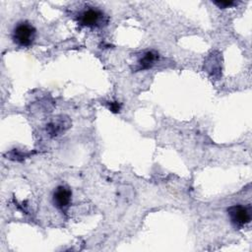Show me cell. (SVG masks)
<instances>
[{"label":"cell","instance_id":"obj_8","mask_svg":"<svg viewBox=\"0 0 252 252\" xmlns=\"http://www.w3.org/2000/svg\"><path fill=\"white\" fill-rule=\"evenodd\" d=\"M120 107H121V105L117 101H111L109 103V109L113 112H118L120 110Z\"/></svg>","mask_w":252,"mask_h":252},{"label":"cell","instance_id":"obj_5","mask_svg":"<svg viewBox=\"0 0 252 252\" xmlns=\"http://www.w3.org/2000/svg\"><path fill=\"white\" fill-rule=\"evenodd\" d=\"M158 59V54L153 50L146 51L138 60V70H146L151 68Z\"/></svg>","mask_w":252,"mask_h":252},{"label":"cell","instance_id":"obj_3","mask_svg":"<svg viewBox=\"0 0 252 252\" xmlns=\"http://www.w3.org/2000/svg\"><path fill=\"white\" fill-rule=\"evenodd\" d=\"M227 215L235 227H242L251 220V207L233 205L227 209Z\"/></svg>","mask_w":252,"mask_h":252},{"label":"cell","instance_id":"obj_2","mask_svg":"<svg viewBox=\"0 0 252 252\" xmlns=\"http://www.w3.org/2000/svg\"><path fill=\"white\" fill-rule=\"evenodd\" d=\"M78 23L83 27L99 28L107 23L106 15L99 9L89 7L78 15Z\"/></svg>","mask_w":252,"mask_h":252},{"label":"cell","instance_id":"obj_6","mask_svg":"<svg viewBox=\"0 0 252 252\" xmlns=\"http://www.w3.org/2000/svg\"><path fill=\"white\" fill-rule=\"evenodd\" d=\"M65 118H57L51 123L47 125V131L51 136H57L60 132L67 129V127H64L65 125Z\"/></svg>","mask_w":252,"mask_h":252},{"label":"cell","instance_id":"obj_1","mask_svg":"<svg viewBox=\"0 0 252 252\" xmlns=\"http://www.w3.org/2000/svg\"><path fill=\"white\" fill-rule=\"evenodd\" d=\"M35 29L28 22L18 23L12 32V39L14 43L21 47L31 46L35 39Z\"/></svg>","mask_w":252,"mask_h":252},{"label":"cell","instance_id":"obj_7","mask_svg":"<svg viewBox=\"0 0 252 252\" xmlns=\"http://www.w3.org/2000/svg\"><path fill=\"white\" fill-rule=\"evenodd\" d=\"M214 4H216L220 8H228L233 5H236L237 2H235V1H214Z\"/></svg>","mask_w":252,"mask_h":252},{"label":"cell","instance_id":"obj_4","mask_svg":"<svg viewBox=\"0 0 252 252\" xmlns=\"http://www.w3.org/2000/svg\"><path fill=\"white\" fill-rule=\"evenodd\" d=\"M71 200H72V192L67 187L58 186L54 190L52 195V202L54 206L61 212L65 213L68 210L71 204Z\"/></svg>","mask_w":252,"mask_h":252}]
</instances>
